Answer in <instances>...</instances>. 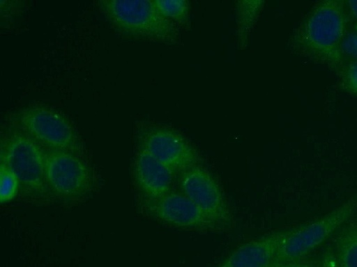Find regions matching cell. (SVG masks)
I'll use <instances>...</instances> for the list:
<instances>
[{
  "label": "cell",
  "mask_w": 357,
  "mask_h": 267,
  "mask_svg": "<svg viewBox=\"0 0 357 267\" xmlns=\"http://www.w3.org/2000/svg\"><path fill=\"white\" fill-rule=\"evenodd\" d=\"M344 2L326 0L317 3L292 37L298 51L335 69L342 62L341 43L347 31Z\"/></svg>",
  "instance_id": "6da1fadb"
},
{
  "label": "cell",
  "mask_w": 357,
  "mask_h": 267,
  "mask_svg": "<svg viewBox=\"0 0 357 267\" xmlns=\"http://www.w3.org/2000/svg\"><path fill=\"white\" fill-rule=\"evenodd\" d=\"M99 6L118 31L135 38L176 45L178 26L164 17L151 0H103Z\"/></svg>",
  "instance_id": "7a4b0ae2"
},
{
  "label": "cell",
  "mask_w": 357,
  "mask_h": 267,
  "mask_svg": "<svg viewBox=\"0 0 357 267\" xmlns=\"http://www.w3.org/2000/svg\"><path fill=\"white\" fill-rule=\"evenodd\" d=\"M357 211V192L343 204L318 219L286 231L274 263L299 261L323 243Z\"/></svg>",
  "instance_id": "3957f363"
},
{
  "label": "cell",
  "mask_w": 357,
  "mask_h": 267,
  "mask_svg": "<svg viewBox=\"0 0 357 267\" xmlns=\"http://www.w3.org/2000/svg\"><path fill=\"white\" fill-rule=\"evenodd\" d=\"M1 164L17 176L28 195L46 197L50 193L45 176V153L25 133L8 134L1 143Z\"/></svg>",
  "instance_id": "277c9868"
},
{
  "label": "cell",
  "mask_w": 357,
  "mask_h": 267,
  "mask_svg": "<svg viewBox=\"0 0 357 267\" xmlns=\"http://www.w3.org/2000/svg\"><path fill=\"white\" fill-rule=\"evenodd\" d=\"M16 122L38 144L50 151L76 153L80 143L70 123L59 113L44 106H29L20 111Z\"/></svg>",
  "instance_id": "5b68a950"
},
{
  "label": "cell",
  "mask_w": 357,
  "mask_h": 267,
  "mask_svg": "<svg viewBox=\"0 0 357 267\" xmlns=\"http://www.w3.org/2000/svg\"><path fill=\"white\" fill-rule=\"evenodd\" d=\"M140 149L180 174L202 165V158L192 143L176 130L160 124H151L139 134Z\"/></svg>",
  "instance_id": "8992f818"
},
{
  "label": "cell",
  "mask_w": 357,
  "mask_h": 267,
  "mask_svg": "<svg viewBox=\"0 0 357 267\" xmlns=\"http://www.w3.org/2000/svg\"><path fill=\"white\" fill-rule=\"evenodd\" d=\"M181 192L224 230L231 228L234 216L218 184L202 165L178 175Z\"/></svg>",
  "instance_id": "52a82bcc"
},
{
  "label": "cell",
  "mask_w": 357,
  "mask_h": 267,
  "mask_svg": "<svg viewBox=\"0 0 357 267\" xmlns=\"http://www.w3.org/2000/svg\"><path fill=\"white\" fill-rule=\"evenodd\" d=\"M45 176L50 193L63 200L81 198L92 187V175L89 168L70 152H46Z\"/></svg>",
  "instance_id": "ba28073f"
},
{
  "label": "cell",
  "mask_w": 357,
  "mask_h": 267,
  "mask_svg": "<svg viewBox=\"0 0 357 267\" xmlns=\"http://www.w3.org/2000/svg\"><path fill=\"white\" fill-rule=\"evenodd\" d=\"M147 212L166 224L182 229L220 232L224 229L183 193L170 191L156 199H146Z\"/></svg>",
  "instance_id": "9c48e42d"
},
{
  "label": "cell",
  "mask_w": 357,
  "mask_h": 267,
  "mask_svg": "<svg viewBox=\"0 0 357 267\" xmlns=\"http://www.w3.org/2000/svg\"><path fill=\"white\" fill-rule=\"evenodd\" d=\"M136 182L146 199H156L171 191L174 172L140 149L134 163Z\"/></svg>",
  "instance_id": "30bf717a"
},
{
  "label": "cell",
  "mask_w": 357,
  "mask_h": 267,
  "mask_svg": "<svg viewBox=\"0 0 357 267\" xmlns=\"http://www.w3.org/2000/svg\"><path fill=\"white\" fill-rule=\"evenodd\" d=\"M285 232L272 233L244 243L218 267H270Z\"/></svg>",
  "instance_id": "8fae6325"
},
{
  "label": "cell",
  "mask_w": 357,
  "mask_h": 267,
  "mask_svg": "<svg viewBox=\"0 0 357 267\" xmlns=\"http://www.w3.org/2000/svg\"><path fill=\"white\" fill-rule=\"evenodd\" d=\"M264 5V1H237L235 3L236 40L238 49L248 46L250 34Z\"/></svg>",
  "instance_id": "7c38bea8"
},
{
  "label": "cell",
  "mask_w": 357,
  "mask_h": 267,
  "mask_svg": "<svg viewBox=\"0 0 357 267\" xmlns=\"http://www.w3.org/2000/svg\"><path fill=\"white\" fill-rule=\"evenodd\" d=\"M336 260L339 267H357V220L345 227L336 238Z\"/></svg>",
  "instance_id": "4fadbf2b"
},
{
  "label": "cell",
  "mask_w": 357,
  "mask_h": 267,
  "mask_svg": "<svg viewBox=\"0 0 357 267\" xmlns=\"http://www.w3.org/2000/svg\"><path fill=\"white\" fill-rule=\"evenodd\" d=\"M158 11L178 27L190 29V3L186 0H154Z\"/></svg>",
  "instance_id": "5bb4252c"
},
{
  "label": "cell",
  "mask_w": 357,
  "mask_h": 267,
  "mask_svg": "<svg viewBox=\"0 0 357 267\" xmlns=\"http://www.w3.org/2000/svg\"><path fill=\"white\" fill-rule=\"evenodd\" d=\"M20 187L17 176L6 165H0V201L1 203L12 200Z\"/></svg>",
  "instance_id": "9a60e30c"
},
{
  "label": "cell",
  "mask_w": 357,
  "mask_h": 267,
  "mask_svg": "<svg viewBox=\"0 0 357 267\" xmlns=\"http://www.w3.org/2000/svg\"><path fill=\"white\" fill-rule=\"evenodd\" d=\"M341 53L351 61H357V29L346 31L341 43Z\"/></svg>",
  "instance_id": "2e32d148"
},
{
  "label": "cell",
  "mask_w": 357,
  "mask_h": 267,
  "mask_svg": "<svg viewBox=\"0 0 357 267\" xmlns=\"http://www.w3.org/2000/svg\"><path fill=\"white\" fill-rule=\"evenodd\" d=\"M342 84L349 92L357 95V61H351L342 73Z\"/></svg>",
  "instance_id": "e0dca14e"
},
{
  "label": "cell",
  "mask_w": 357,
  "mask_h": 267,
  "mask_svg": "<svg viewBox=\"0 0 357 267\" xmlns=\"http://www.w3.org/2000/svg\"><path fill=\"white\" fill-rule=\"evenodd\" d=\"M321 267H339L334 254L327 250L323 255Z\"/></svg>",
  "instance_id": "ac0fdd59"
},
{
  "label": "cell",
  "mask_w": 357,
  "mask_h": 267,
  "mask_svg": "<svg viewBox=\"0 0 357 267\" xmlns=\"http://www.w3.org/2000/svg\"><path fill=\"white\" fill-rule=\"evenodd\" d=\"M271 267H317L314 265L299 261H292L286 263H273Z\"/></svg>",
  "instance_id": "d6986e66"
},
{
  "label": "cell",
  "mask_w": 357,
  "mask_h": 267,
  "mask_svg": "<svg viewBox=\"0 0 357 267\" xmlns=\"http://www.w3.org/2000/svg\"><path fill=\"white\" fill-rule=\"evenodd\" d=\"M349 10L357 21V1H349L347 2Z\"/></svg>",
  "instance_id": "ffe728a7"
},
{
  "label": "cell",
  "mask_w": 357,
  "mask_h": 267,
  "mask_svg": "<svg viewBox=\"0 0 357 267\" xmlns=\"http://www.w3.org/2000/svg\"><path fill=\"white\" fill-rule=\"evenodd\" d=\"M13 7H12V8H11L12 9H10V10H11V11H12V10H13ZM6 13H7V12H8V10H9L6 9V10H5V11H6Z\"/></svg>",
  "instance_id": "44dd1931"
},
{
  "label": "cell",
  "mask_w": 357,
  "mask_h": 267,
  "mask_svg": "<svg viewBox=\"0 0 357 267\" xmlns=\"http://www.w3.org/2000/svg\"><path fill=\"white\" fill-rule=\"evenodd\" d=\"M272 266V265H271ZM271 266L270 267H271Z\"/></svg>",
  "instance_id": "7402d4cb"
}]
</instances>
